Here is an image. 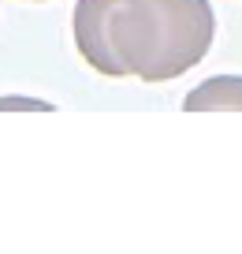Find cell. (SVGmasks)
Returning a JSON list of instances; mask_svg holds the SVG:
<instances>
[{"mask_svg":"<svg viewBox=\"0 0 242 254\" xmlns=\"http://www.w3.org/2000/svg\"><path fill=\"white\" fill-rule=\"evenodd\" d=\"M216 34L209 0H119L108 19V38L127 75L168 82L205 60Z\"/></svg>","mask_w":242,"mask_h":254,"instance_id":"1","label":"cell"},{"mask_svg":"<svg viewBox=\"0 0 242 254\" xmlns=\"http://www.w3.org/2000/svg\"><path fill=\"white\" fill-rule=\"evenodd\" d=\"M119 0H78L75 4V45L78 56L101 71L104 79H127V67L119 60L116 45L108 38V19Z\"/></svg>","mask_w":242,"mask_h":254,"instance_id":"2","label":"cell"},{"mask_svg":"<svg viewBox=\"0 0 242 254\" xmlns=\"http://www.w3.org/2000/svg\"><path fill=\"white\" fill-rule=\"evenodd\" d=\"M187 112H209V109H239L242 112V75H216L205 79L183 97Z\"/></svg>","mask_w":242,"mask_h":254,"instance_id":"3","label":"cell"},{"mask_svg":"<svg viewBox=\"0 0 242 254\" xmlns=\"http://www.w3.org/2000/svg\"><path fill=\"white\" fill-rule=\"evenodd\" d=\"M0 112H52V105L38 97H0Z\"/></svg>","mask_w":242,"mask_h":254,"instance_id":"4","label":"cell"}]
</instances>
